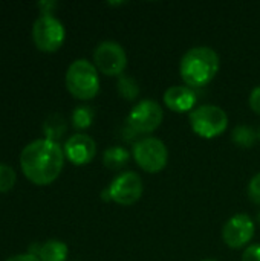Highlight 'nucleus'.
Here are the masks:
<instances>
[{
    "mask_svg": "<svg viewBox=\"0 0 260 261\" xmlns=\"http://www.w3.org/2000/svg\"><path fill=\"white\" fill-rule=\"evenodd\" d=\"M17 174L12 167L0 164V193H8L15 185Z\"/></svg>",
    "mask_w": 260,
    "mask_h": 261,
    "instance_id": "6ab92c4d",
    "label": "nucleus"
},
{
    "mask_svg": "<svg viewBox=\"0 0 260 261\" xmlns=\"http://www.w3.org/2000/svg\"><path fill=\"white\" fill-rule=\"evenodd\" d=\"M164 104L175 113H185L196 109L198 95L188 86H172L164 93Z\"/></svg>",
    "mask_w": 260,
    "mask_h": 261,
    "instance_id": "f8f14e48",
    "label": "nucleus"
},
{
    "mask_svg": "<svg viewBox=\"0 0 260 261\" xmlns=\"http://www.w3.org/2000/svg\"><path fill=\"white\" fill-rule=\"evenodd\" d=\"M95 112L89 106H80L72 112V125L77 130H86L92 125Z\"/></svg>",
    "mask_w": 260,
    "mask_h": 261,
    "instance_id": "a211bd4d",
    "label": "nucleus"
},
{
    "mask_svg": "<svg viewBox=\"0 0 260 261\" xmlns=\"http://www.w3.org/2000/svg\"><path fill=\"white\" fill-rule=\"evenodd\" d=\"M6 261H40L38 257L31 255V254H20V255H14L11 258H8Z\"/></svg>",
    "mask_w": 260,
    "mask_h": 261,
    "instance_id": "b1692460",
    "label": "nucleus"
},
{
    "mask_svg": "<svg viewBox=\"0 0 260 261\" xmlns=\"http://www.w3.org/2000/svg\"><path fill=\"white\" fill-rule=\"evenodd\" d=\"M221 67L219 55L208 46L188 49L179 63V73L185 86L192 89L205 87L218 75Z\"/></svg>",
    "mask_w": 260,
    "mask_h": 261,
    "instance_id": "f03ea898",
    "label": "nucleus"
},
{
    "mask_svg": "<svg viewBox=\"0 0 260 261\" xmlns=\"http://www.w3.org/2000/svg\"><path fill=\"white\" fill-rule=\"evenodd\" d=\"M63 150H64L66 159L70 164L86 165L93 161V158L97 154V144L89 135L77 133V135H72L66 141Z\"/></svg>",
    "mask_w": 260,
    "mask_h": 261,
    "instance_id": "9b49d317",
    "label": "nucleus"
},
{
    "mask_svg": "<svg viewBox=\"0 0 260 261\" xmlns=\"http://www.w3.org/2000/svg\"><path fill=\"white\" fill-rule=\"evenodd\" d=\"M63 147L51 139H35L20 153V167L29 182L38 187L51 185L64 167Z\"/></svg>",
    "mask_w": 260,
    "mask_h": 261,
    "instance_id": "f257e3e1",
    "label": "nucleus"
},
{
    "mask_svg": "<svg viewBox=\"0 0 260 261\" xmlns=\"http://www.w3.org/2000/svg\"><path fill=\"white\" fill-rule=\"evenodd\" d=\"M162 107L153 99H143L133 106L126 119V128L135 136H144L156 132L162 124Z\"/></svg>",
    "mask_w": 260,
    "mask_h": 261,
    "instance_id": "423d86ee",
    "label": "nucleus"
},
{
    "mask_svg": "<svg viewBox=\"0 0 260 261\" xmlns=\"http://www.w3.org/2000/svg\"><path fill=\"white\" fill-rule=\"evenodd\" d=\"M66 38L63 23L54 15H40L32 26V41L41 52H57Z\"/></svg>",
    "mask_w": 260,
    "mask_h": 261,
    "instance_id": "0eeeda50",
    "label": "nucleus"
},
{
    "mask_svg": "<svg viewBox=\"0 0 260 261\" xmlns=\"http://www.w3.org/2000/svg\"><path fill=\"white\" fill-rule=\"evenodd\" d=\"M38 8L41 9V15H52V9L57 8V3L55 2H40L38 3Z\"/></svg>",
    "mask_w": 260,
    "mask_h": 261,
    "instance_id": "5701e85b",
    "label": "nucleus"
},
{
    "mask_svg": "<svg viewBox=\"0 0 260 261\" xmlns=\"http://www.w3.org/2000/svg\"><path fill=\"white\" fill-rule=\"evenodd\" d=\"M257 222H259V225H260V213L257 214Z\"/></svg>",
    "mask_w": 260,
    "mask_h": 261,
    "instance_id": "393cba45",
    "label": "nucleus"
},
{
    "mask_svg": "<svg viewBox=\"0 0 260 261\" xmlns=\"http://www.w3.org/2000/svg\"><path fill=\"white\" fill-rule=\"evenodd\" d=\"M257 135H259V141H260V128H259V132H257Z\"/></svg>",
    "mask_w": 260,
    "mask_h": 261,
    "instance_id": "a878e982",
    "label": "nucleus"
},
{
    "mask_svg": "<svg viewBox=\"0 0 260 261\" xmlns=\"http://www.w3.org/2000/svg\"><path fill=\"white\" fill-rule=\"evenodd\" d=\"M69 254V248L64 242L60 240H48L40 245L38 260L40 261H66Z\"/></svg>",
    "mask_w": 260,
    "mask_h": 261,
    "instance_id": "ddd939ff",
    "label": "nucleus"
},
{
    "mask_svg": "<svg viewBox=\"0 0 260 261\" xmlns=\"http://www.w3.org/2000/svg\"><path fill=\"white\" fill-rule=\"evenodd\" d=\"M132 156L136 165L150 174L162 171L169 162V150L166 144L153 136L143 138L133 144Z\"/></svg>",
    "mask_w": 260,
    "mask_h": 261,
    "instance_id": "39448f33",
    "label": "nucleus"
},
{
    "mask_svg": "<svg viewBox=\"0 0 260 261\" xmlns=\"http://www.w3.org/2000/svg\"><path fill=\"white\" fill-rule=\"evenodd\" d=\"M202 261H218V260H202Z\"/></svg>",
    "mask_w": 260,
    "mask_h": 261,
    "instance_id": "bb28decb",
    "label": "nucleus"
},
{
    "mask_svg": "<svg viewBox=\"0 0 260 261\" xmlns=\"http://www.w3.org/2000/svg\"><path fill=\"white\" fill-rule=\"evenodd\" d=\"M93 66L106 76H121L127 67V55L116 41H103L95 47Z\"/></svg>",
    "mask_w": 260,
    "mask_h": 261,
    "instance_id": "6e6552de",
    "label": "nucleus"
},
{
    "mask_svg": "<svg viewBox=\"0 0 260 261\" xmlns=\"http://www.w3.org/2000/svg\"><path fill=\"white\" fill-rule=\"evenodd\" d=\"M259 135L250 125H238L231 133V141L241 148H251L257 142Z\"/></svg>",
    "mask_w": 260,
    "mask_h": 261,
    "instance_id": "2eb2a0df",
    "label": "nucleus"
},
{
    "mask_svg": "<svg viewBox=\"0 0 260 261\" xmlns=\"http://www.w3.org/2000/svg\"><path fill=\"white\" fill-rule=\"evenodd\" d=\"M130 161V153L121 147V145H115V147H109L104 153H103V164L112 170V171H120L123 170Z\"/></svg>",
    "mask_w": 260,
    "mask_h": 261,
    "instance_id": "4468645a",
    "label": "nucleus"
},
{
    "mask_svg": "<svg viewBox=\"0 0 260 261\" xmlns=\"http://www.w3.org/2000/svg\"><path fill=\"white\" fill-rule=\"evenodd\" d=\"M248 197L253 203L260 206V173L254 174L248 184Z\"/></svg>",
    "mask_w": 260,
    "mask_h": 261,
    "instance_id": "aec40b11",
    "label": "nucleus"
},
{
    "mask_svg": "<svg viewBox=\"0 0 260 261\" xmlns=\"http://www.w3.org/2000/svg\"><path fill=\"white\" fill-rule=\"evenodd\" d=\"M116 89H118L120 96L127 99V101H135L139 96V86H138V83L132 76L121 75L118 78Z\"/></svg>",
    "mask_w": 260,
    "mask_h": 261,
    "instance_id": "f3484780",
    "label": "nucleus"
},
{
    "mask_svg": "<svg viewBox=\"0 0 260 261\" xmlns=\"http://www.w3.org/2000/svg\"><path fill=\"white\" fill-rule=\"evenodd\" d=\"M242 261H260V243L247 246L242 254Z\"/></svg>",
    "mask_w": 260,
    "mask_h": 261,
    "instance_id": "412c9836",
    "label": "nucleus"
},
{
    "mask_svg": "<svg viewBox=\"0 0 260 261\" xmlns=\"http://www.w3.org/2000/svg\"><path fill=\"white\" fill-rule=\"evenodd\" d=\"M106 191L112 202L123 206H130L141 199L144 187L139 174L133 171H124L110 182Z\"/></svg>",
    "mask_w": 260,
    "mask_h": 261,
    "instance_id": "1a4fd4ad",
    "label": "nucleus"
},
{
    "mask_svg": "<svg viewBox=\"0 0 260 261\" xmlns=\"http://www.w3.org/2000/svg\"><path fill=\"white\" fill-rule=\"evenodd\" d=\"M256 225L247 214H236L227 220L222 228V240L230 249L245 248L254 237Z\"/></svg>",
    "mask_w": 260,
    "mask_h": 261,
    "instance_id": "9d476101",
    "label": "nucleus"
},
{
    "mask_svg": "<svg viewBox=\"0 0 260 261\" xmlns=\"http://www.w3.org/2000/svg\"><path fill=\"white\" fill-rule=\"evenodd\" d=\"M250 107L254 113L260 115V86H257L256 89H253V92L250 93Z\"/></svg>",
    "mask_w": 260,
    "mask_h": 261,
    "instance_id": "4be33fe9",
    "label": "nucleus"
},
{
    "mask_svg": "<svg viewBox=\"0 0 260 261\" xmlns=\"http://www.w3.org/2000/svg\"><path fill=\"white\" fill-rule=\"evenodd\" d=\"M192 130L204 139L221 136L228 127V116L224 109L213 104L199 106L188 115Z\"/></svg>",
    "mask_w": 260,
    "mask_h": 261,
    "instance_id": "20e7f679",
    "label": "nucleus"
},
{
    "mask_svg": "<svg viewBox=\"0 0 260 261\" xmlns=\"http://www.w3.org/2000/svg\"><path fill=\"white\" fill-rule=\"evenodd\" d=\"M66 89L69 93L81 101L93 99L100 92V76L93 63L80 58L70 63L66 70Z\"/></svg>",
    "mask_w": 260,
    "mask_h": 261,
    "instance_id": "7ed1b4c3",
    "label": "nucleus"
},
{
    "mask_svg": "<svg viewBox=\"0 0 260 261\" xmlns=\"http://www.w3.org/2000/svg\"><path fill=\"white\" fill-rule=\"evenodd\" d=\"M43 132L46 135V139L55 141L60 139L66 133V121L60 115H51L44 124H43Z\"/></svg>",
    "mask_w": 260,
    "mask_h": 261,
    "instance_id": "dca6fc26",
    "label": "nucleus"
}]
</instances>
